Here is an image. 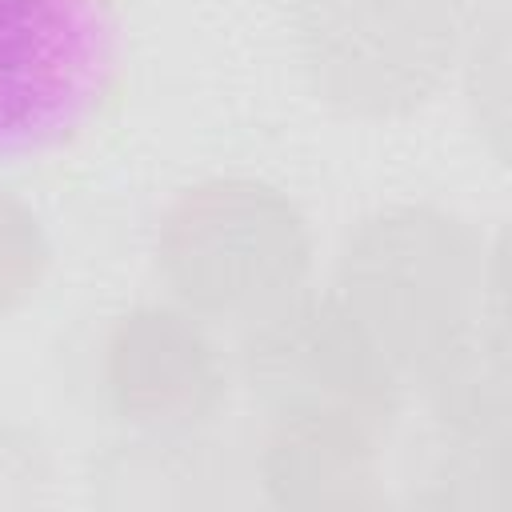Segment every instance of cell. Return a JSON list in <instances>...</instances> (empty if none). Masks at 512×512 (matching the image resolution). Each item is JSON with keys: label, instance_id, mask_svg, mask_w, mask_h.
<instances>
[{"label": "cell", "instance_id": "1", "mask_svg": "<svg viewBox=\"0 0 512 512\" xmlns=\"http://www.w3.org/2000/svg\"><path fill=\"white\" fill-rule=\"evenodd\" d=\"M332 292L412 384L476 332L504 324L500 248H484L460 216L436 208H388L360 220Z\"/></svg>", "mask_w": 512, "mask_h": 512}, {"label": "cell", "instance_id": "2", "mask_svg": "<svg viewBox=\"0 0 512 512\" xmlns=\"http://www.w3.org/2000/svg\"><path fill=\"white\" fill-rule=\"evenodd\" d=\"M156 268L176 304L244 328L308 288L312 232L276 184L216 176L184 188L160 216Z\"/></svg>", "mask_w": 512, "mask_h": 512}, {"label": "cell", "instance_id": "3", "mask_svg": "<svg viewBox=\"0 0 512 512\" xmlns=\"http://www.w3.org/2000/svg\"><path fill=\"white\" fill-rule=\"evenodd\" d=\"M120 76V0H0V160L80 144L108 120Z\"/></svg>", "mask_w": 512, "mask_h": 512}, {"label": "cell", "instance_id": "4", "mask_svg": "<svg viewBox=\"0 0 512 512\" xmlns=\"http://www.w3.org/2000/svg\"><path fill=\"white\" fill-rule=\"evenodd\" d=\"M240 380L268 416H344L376 432L400 408V372L336 292L300 288L240 328Z\"/></svg>", "mask_w": 512, "mask_h": 512}, {"label": "cell", "instance_id": "5", "mask_svg": "<svg viewBox=\"0 0 512 512\" xmlns=\"http://www.w3.org/2000/svg\"><path fill=\"white\" fill-rule=\"evenodd\" d=\"M484 0H296L316 88L356 112L420 104L452 64Z\"/></svg>", "mask_w": 512, "mask_h": 512}, {"label": "cell", "instance_id": "6", "mask_svg": "<svg viewBox=\"0 0 512 512\" xmlns=\"http://www.w3.org/2000/svg\"><path fill=\"white\" fill-rule=\"evenodd\" d=\"M100 392L132 432H192L228 396V360L184 304H132L100 344Z\"/></svg>", "mask_w": 512, "mask_h": 512}, {"label": "cell", "instance_id": "7", "mask_svg": "<svg viewBox=\"0 0 512 512\" xmlns=\"http://www.w3.org/2000/svg\"><path fill=\"white\" fill-rule=\"evenodd\" d=\"M380 432L344 416H268L256 480L280 508L380 504Z\"/></svg>", "mask_w": 512, "mask_h": 512}, {"label": "cell", "instance_id": "8", "mask_svg": "<svg viewBox=\"0 0 512 512\" xmlns=\"http://www.w3.org/2000/svg\"><path fill=\"white\" fill-rule=\"evenodd\" d=\"M48 232L40 216L0 188V320L24 308L48 272Z\"/></svg>", "mask_w": 512, "mask_h": 512}, {"label": "cell", "instance_id": "9", "mask_svg": "<svg viewBox=\"0 0 512 512\" xmlns=\"http://www.w3.org/2000/svg\"><path fill=\"white\" fill-rule=\"evenodd\" d=\"M48 480V456L36 436L0 424V504H28L40 500Z\"/></svg>", "mask_w": 512, "mask_h": 512}]
</instances>
